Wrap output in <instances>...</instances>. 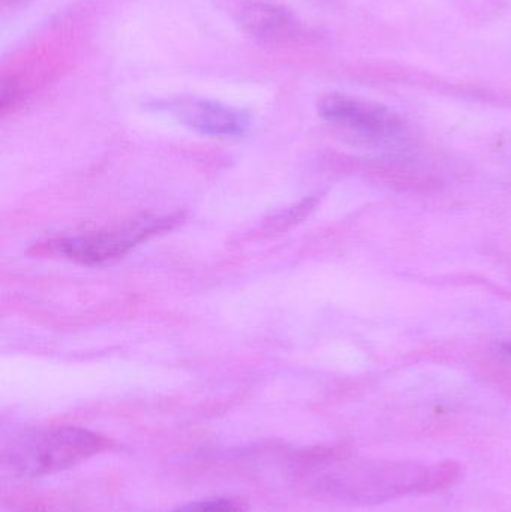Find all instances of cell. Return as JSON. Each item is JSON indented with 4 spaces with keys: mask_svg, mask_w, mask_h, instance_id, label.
<instances>
[{
    "mask_svg": "<svg viewBox=\"0 0 511 512\" xmlns=\"http://www.w3.org/2000/svg\"><path fill=\"white\" fill-rule=\"evenodd\" d=\"M105 439L75 427L44 430L26 436L9 454L12 468L29 477L53 474L104 450Z\"/></svg>",
    "mask_w": 511,
    "mask_h": 512,
    "instance_id": "obj_1",
    "label": "cell"
},
{
    "mask_svg": "<svg viewBox=\"0 0 511 512\" xmlns=\"http://www.w3.org/2000/svg\"><path fill=\"white\" fill-rule=\"evenodd\" d=\"M180 221V215L146 216L101 233L54 240L42 245L41 251L65 256L83 265L107 264L128 254L140 243L173 230Z\"/></svg>",
    "mask_w": 511,
    "mask_h": 512,
    "instance_id": "obj_2",
    "label": "cell"
},
{
    "mask_svg": "<svg viewBox=\"0 0 511 512\" xmlns=\"http://www.w3.org/2000/svg\"><path fill=\"white\" fill-rule=\"evenodd\" d=\"M318 110L329 122L378 143L398 140L404 134L401 120L392 111L362 99L329 95L321 99Z\"/></svg>",
    "mask_w": 511,
    "mask_h": 512,
    "instance_id": "obj_3",
    "label": "cell"
},
{
    "mask_svg": "<svg viewBox=\"0 0 511 512\" xmlns=\"http://www.w3.org/2000/svg\"><path fill=\"white\" fill-rule=\"evenodd\" d=\"M164 108L183 125L210 137H240L251 125V117L245 111L209 99H176Z\"/></svg>",
    "mask_w": 511,
    "mask_h": 512,
    "instance_id": "obj_4",
    "label": "cell"
},
{
    "mask_svg": "<svg viewBox=\"0 0 511 512\" xmlns=\"http://www.w3.org/2000/svg\"><path fill=\"white\" fill-rule=\"evenodd\" d=\"M234 21L243 32L261 42H282L299 29L290 9L267 0H240L233 6Z\"/></svg>",
    "mask_w": 511,
    "mask_h": 512,
    "instance_id": "obj_5",
    "label": "cell"
},
{
    "mask_svg": "<svg viewBox=\"0 0 511 512\" xmlns=\"http://www.w3.org/2000/svg\"><path fill=\"white\" fill-rule=\"evenodd\" d=\"M315 204H317L315 198H308L302 203L281 210L272 218L267 219L264 228L270 233H282V231L290 230L291 227L302 222V219H305L314 210Z\"/></svg>",
    "mask_w": 511,
    "mask_h": 512,
    "instance_id": "obj_6",
    "label": "cell"
},
{
    "mask_svg": "<svg viewBox=\"0 0 511 512\" xmlns=\"http://www.w3.org/2000/svg\"><path fill=\"white\" fill-rule=\"evenodd\" d=\"M174 512H242L239 505L228 499H209V501L194 502Z\"/></svg>",
    "mask_w": 511,
    "mask_h": 512,
    "instance_id": "obj_7",
    "label": "cell"
},
{
    "mask_svg": "<svg viewBox=\"0 0 511 512\" xmlns=\"http://www.w3.org/2000/svg\"><path fill=\"white\" fill-rule=\"evenodd\" d=\"M506 351L509 352V354H511V345L507 346Z\"/></svg>",
    "mask_w": 511,
    "mask_h": 512,
    "instance_id": "obj_8",
    "label": "cell"
}]
</instances>
